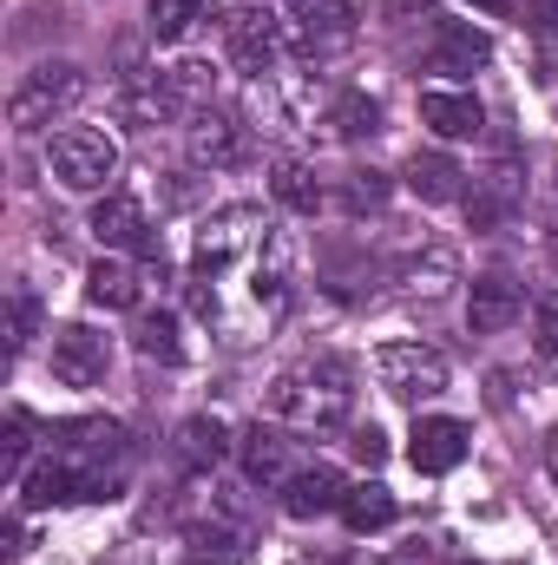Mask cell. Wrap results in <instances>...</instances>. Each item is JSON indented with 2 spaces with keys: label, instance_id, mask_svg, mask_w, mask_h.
I'll return each instance as SVG.
<instances>
[{
  "label": "cell",
  "instance_id": "6da1fadb",
  "mask_svg": "<svg viewBox=\"0 0 558 565\" xmlns=\"http://www.w3.org/2000/svg\"><path fill=\"white\" fill-rule=\"evenodd\" d=\"M289 264H296V250L264 211L237 204V211L204 217V231H197V282H191L197 316L224 335V322L237 309V289H244V342L270 335L282 322V309H289Z\"/></svg>",
  "mask_w": 558,
  "mask_h": 565
},
{
  "label": "cell",
  "instance_id": "7a4b0ae2",
  "mask_svg": "<svg viewBox=\"0 0 558 565\" xmlns=\"http://www.w3.org/2000/svg\"><path fill=\"white\" fill-rule=\"evenodd\" d=\"M53 460L66 467L73 500H106V493H119V480L132 467V434L119 422H66Z\"/></svg>",
  "mask_w": 558,
  "mask_h": 565
},
{
  "label": "cell",
  "instance_id": "3957f363",
  "mask_svg": "<svg viewBox=\"0 0 558 565\" xmlns=\"http://www.w3.org/2000/svg\"><path fill=\"white\" fill-rule=\"evenodd\" d=\"M355 369L342 362V355H322V362H309V369H296V375H277V388H270V408L289 415V422H315V427H335L348 415V402H355Z\"/></svg>",
  "mask_w": 558,
  "mask_h": 565
},
{
  "label": "cell",
  "instance_id": "277c9868",
  "mask_svg": "<svg viewBox=\"0 0 558 565\" xmlns=\"http://www.w3.org/2000/svg\"><path fill=\"white\" fill-rule=\"evenodd\" d=\"M86 99V73L79 66H40V73H26L20 86H13V99H7V119H13V132H46L66 106H79Z\"/></svg>",
  "mask_w": 558,
  "mask_h": 565
},
{
  "label": "cell",
  "instance_id": "5b68a950",
  "mask_svg": "<svg viewBox=\"0 0 558 565\" xmlns=\"http://www.w3.org/2000/svg\"><path fill=\"white\" fill-rule=\"evenodd\" d=\"M375 382L395 402H433V395H447V355L427 349V342H382L375 349Z\"/></svg>",
  "mask_w": 558,
  "mask_h": 565
},
{
  "label": "cell",
  "instance_id": "8992f818",
  "mask_svg": "<svg viewBox=\"0 0 558 565\" xmlns=\"http://www.w3.org/2000/svg\"><path fill=\"white\" fill-rule=\"evenodd\" d=\"M46 164H53V178L66 191H99L119 171V145L106 139V132H93V126H66L46 145Z\"/></svg>",
  "mask_w": 558,
  "mask_h": 565
},
{
  "label": "cell",
  "instance_id": "52a82bcc",
  "mask_svg": "<svg viewBox=\"0 0 558 565\" xmlns=\"http://www.w3.org/2000/svg\"><path fill=\"white\" fill-rule=\"evenodd\" d=\"M224 46H230V60L244 66V73H270L282 53V26L270 7H237L230 20H224Z\"/></svg>",
  "mask_w": 558,
  "mask_h": 565
},
{
  "label": "cell",
  "instance_id": "ba28073f",
  "mask_svg": "<svg viewBox=\"0 0 558 565\" xmlns=\"http://www.w3.org/2000/svg\"><path fill=\"white\" fill-rule=\"evenodd\" d=\"M106 362H112V349H106L99 329H86V322L53 329V375H60L66 388H93V382L106 375Z\"/></svg>",
  "mask_w": 558,
  "mask_h": 565
},
{
  "label": "cell",
  "instance_id": "9c48e42d",
  "mask_svg": "<svg viewBox=\"0 0 558 565\" xmlns=\"http://www.w3.org/2000/svg\"><path fill=\"white\" fill-rule=\"evenodd\" d=\"M302 53H342L355 40V0H296Z\"/></svg>",
  "mask_w": 558,
  "mask_h": 565
},
{
  "label": "cell",
  "instance_id": "30bf717a",
  "mask_svg": "<svg viewBox=\"0 0 558 565\" xmlns=\"http://www.w3.org/2000/svg\"><path fill=\"white\" fill-rule=\"evenodd\" d=\"M342 493H348V480L335 467H302V473L282 480V513L289 520H322V513H342Z\"/></svg>",
  "mask_w": 558,
  "mask_h": 565
},
{
  "label": "cell",
  "instance_id": "8fae6325",
  "mask_svg": "<svg viewBox=\"0 0 558 565\" xmlns=\"http://www.w3.org/2000/svg\"><path fill=\"white\" fill-rule=\"evenodd\" d=\"M408 460H415V473H453V467L466 460V422L427 415V422L408 434Z\"/></svg>",
  "mask_w": 558,
  "mask_h": 565
},
{
  "label": "cell",
  "instance_id": "7c38bea8",
  "mask_svg": "<svg viewBox=\"0 0 558 565\" xmlns=\"http://www.w3.org/2000/svg\"><path fill=\"white\" fill-rule=\"evenodd\" d=\"M519 309H526L519 282L493 270V277L473 282V296H466V329H473V335H500V329H513V322H519Z\"/></svg>",
  "mask_w": 558,
  "mask_h": 565
},
{
  "label": "cell",
  "instance_id": "4fadbf2b",
  "mask_svg": "<svg viewBox=\"0 0 558 565\" xmlns=\"http://www.w3.org/2000/svg\"><path fill=\"white\" fill-rule=\"evenodd\" d=\"M493 60V40L466 20H440L433 26V46H427V73H473Z\"/></svg>",
  "mask_w": 558,
  "mask_h": 565
},
{
  "label": "cell",
  "instance_id": "5bb4252c",
  "mask_svg": "<svg viewBox=\"0 0 558 565\" xmlns=\"http://www.w3.org/2000/svg\"><path fill=\"white\" fill-rule=\"evenodd\" d=\"M191 158L211 164V171L244 164V158H250V126H237V119H224V113H204V119L191 126Z\"/></svg>",
  "mask_w": 558,
  "mask_h": 565
},
{
  "label": "cell",
  "instance_id": "9a60e30c",
  "mask_svg": "<svg viewBox=\"0 0 558 565\" xmlns=\"http://www.w3.org/2000/svg\"><path fill=\"white\" fill-rule=\"evenodd\" d=\"M93 237H99V244H112V250H144V237H151L144 204L132 198V191L99 198V211H93Z\"/></svg>",
  "mask_w": 558,
  "mask_h": 565
},
{
  "label": "cell",
  "instance_id": "2e32d148",
  "mask_svg": "<svg viewBox=\"0 0 558 565\" xmlns=\"http://www.w3.org/2000/svg\"><path fill=\"white\" fill-rule=\"evenodd\" d=\"M408 191L420 204H453V198H466V171L447 151H415L408 158Z\"/></svg>",
  "mask_w": 558,
  "mask_h": 565
},
{
  "label": "cell",
  "instance_id": "e0dca14e",
  "mask_svg": "<svg viewBox=\"0 0 558 565\" xmlns=\"http://www.w3.org/2000/svg\"><path fill=\"white\" fill-rule=\"evenodd\" d=\"M420 119L440 132V139H473L480 126H486V113H480V99L473 93H420Z\"/></svg>",
  "mask_w": 558,
  "mask_h": 565
},
{
  "label": "cell",
  "instance_id": "ac0fdd59",
  "mask_svg": "<svg viewBox=\"0 0 558 565\" xmlns=\"http://www.w3.org/2000/svg\"><path fill=\"white\" fill-rule=\"evenodd\" d=\"M119 106L144 119V126H158V119H171V113H184V99L171 93V79L164 73H126V86H119Z\"/></svg>",
  "mask_w": 558,
  "mask_h": 565
},
{
  "label": "cell",
  "instance_id": "d6986e66",
  "mask_svg": "<svg viewBox=\"0 0 558 565\" xmlns=\"http://www.w3.org/2000/svg\"><path fill=\"white\" fill-rule=\"evenodd\" d=\"M342 520H348V533H382L395 520V493L382 480H362V487L342 493Z\"/></svg>",
  "mask_w": 558,
  "mask_h": 565
},
{
  "label": "cell",
  "instance_id": "ffe728a7",
  "mask_svg": "<svg viewBox=\"0 0 558 565\" xmlns=\"http://www.w3.org/2000/svg\"><path fill=\"white\" fill-rule=\"evenodd\" d=\"M86 296H93L99 309H132V302H139V270H132L126 257H99L93 277H86Z\"/></svg>",
  "mask_w": 558,
  "mask_h": 565
},
{
  "label": "cell",
  "instance_id": "44dd1931",
  "mask_svg": "<svg viewBox=\"0 0 558 565\" xmlns=\"http://www.w3.org/2000/svg\"><path fill=\"white\" fill-rule=\"evenodd\" d=\"M282 467H289V440H282L277 427H250L244 434V473L257 480V487H270V480H282Z\"/></svg>",
  "mask_w": 558,
  "mask_h": 565
},
{
  "label": "cell",
  "instance_id": "7402d4cb",
  "mask_svg": "<svg viewBox=\"0 0 558 565\" xmlns=\"http://www.w3.org/2000/svg\"><path fill=\"white\" fill-rule=\"evenodd\" d=\"M513 198H519V178H513V164H500V171H486V184L466 198V217H473V231H486V224H500L506 211H513Z\"/></svg>",
  "mask_w": 558,
  "mask_h": 565
},
{
  "label": "cell",
  "instance_id": "603a6c76",
  "mask_svg": "<svg viewBox=\"0 0 558 565\" xmlns=\"http://www.w3.org/2000/svg\"><path fill=\"white\" fill-rule=\"evenodd\" d=\"M178 454H184V467H217L230 454V434H224V422H211V415H191V422L178 427Z\"/></svg>",
  "mask_w": 558,
  "mask_h": 565
},
{
  "label": "cell",
  "instance_id": "cb8c5ba5",
  "mask_svg": "<svg viewBox=\"0 0 558 565\" xmlns=\"http://www.w3.org/2000/svg\"><path fill=\"white\" fill-rule=\"evenodd\" d=\"M204 20V0H151V40H184Z\"/></svg>",
  "mask_w": 558,
  "mask_h": 565
},
{
  "label": "cell",
  "instance_id": "d4e9b609",
  "mask_svg": "<svg viewBox=\"0 0 558 565\" xmlns=\"http://www.w3.org/2000/svg\"><path fill=\"white\" fill-rule=\"evenodd\" d=\"M277 198L289 204V211H315V204H322V184H315L309 164L289 158V164H277Z\"/></svg>",
  "mask_w": 558,
  "mask_h": 565
},
{
  "label": "cell",
  "instance_id": "484cf974",
  "mask_svg": "<svg viewBox=\"0 0 558 565\" xmlns=\"http://www.w3.org/2000/svg\"><path fill=\"white\" fill-rule=\"evenodd\" d=\"M335 132H342V139H375V132H382V106H375L368 93H348V99L335 106Z\"/></svg>",
  "mask_w": 558,
  "mask_h": 565
},
{
  "label": "cell",
  "instance_id": "4316f807",
  "mask_svg": "<svg viewBox=\"0 0 558 565\" xmlns=\"http://www.w3.org/2000/svg\"><path fill=\"white\" fill-rule=\"evenodd\" d=\"M33 329H40V302H33V289H13V302H7V349L20 355L33 342Z\"/></svg>",
  "mask_w": 558,
  "mask_h": 565
},
{
  "label": "cell",
  "instance_id": "83f0119b",
  "mask_svg": "<svg viewBox=\"0 0 558 565\" xmlns=\"http://www.w3.org/2000/svg\"><path fill=\"white\" fill-rule=\"evenodd\" d=\"M53 500H73V480L60 460H46L40 473H26V507H53Z\"/></svg>",
  "mask_w": 558,
  "mask_h": 565
},
{
  "label": "cell",
  "instance_id": "f1b7e54d",
  "mask_svg": "<svg viewBox=\"0 0 558 565\" xmlns=\"http://www.w3.org/2000/svg\"><path fill=\"white\" fill-rule=\"evenodd\" d=\"M139 349L144 355H158V362H184V342H178V322H171V316H151V322H144Z\"/></svg>",
  "mask_w": 558,
  "mask_h": 565
},
{
  "label": "cell",
  "instance_id": "f546056e",
  "mask_svg": "<svg viewBox=\"0 0 558 565\" xmlns=\"http://www.w3.org/2000/svg\"><path fill=\"white\" fill-rule=\"evenodd\" d=\"M26 454H33V415L13 408V415H7V480L26 473Z\"/></svg>",
  "mask_w": 558,
  "mask_h": 565
},
{
  "label": "cell",
  "instance_id": "4dcf8cb0",
  "mask_svg": "<svg viewBox=\"0 0 558 565\" xmlns=\"http://www.w3.org/2000/svg\"><path fill=\"white\" fill-rule=\"evenodd\" d=\"M197 559L237 565L244 559V533H230V526H197Z\"/></svg>",
  "mask_w": 558,
  "mask_h": 565
},
{
  "label": "cell",
  "instance_id": "1f68e13d",
  "mask_svg": "<svg viewBox=\"0 0 558 565\" xmlns=\"http://www.w3.org/2000/svg\"><path fill=\"white\" fill-rule=\"evenodd\" d=\"M382 198H388V178L382 171H355L348 178V211H375Z\"/></svg>",
  "mask_w": 558,
  "mask_h": 565
},
{
  "label": "cell",
  "instance_id": "d6a6232c",
  "mask_svg": "<svg viewBox=\"0 0 558 565\" xmlns=\"http://www.w3.org/2000/svg\"><path fill=\"white\" fill-rule=\"evenodd\" d=\"M533 329H539V349L558 362V296H539V309H533Z\"/></svg>",
  "mask_w": 558,
  "mask_h": 565
},
{
  "label": "cell",
  "instance_id": "836d02e7",
  "mask_svg": "<svg viewBox=\"0 0 558 565\" xmlns=\"http://www.w3.org/2000/svg\"><path fill=\"white\" fill-rule=\"evenodd\" d=\"M355 454H362V460L375 467V460L388 454V440H382V427H355Z\"/></svg>",
  "mask_w": 558,
  "mask_h": 565
},
{
  "label": "cell",
  "instance_id": "e575fe53",
  "mask_svg": "<svg viewBox=\"0 0 558 565\" xmlns=\"http://www.w3.org/2000/svg\"><path fill=\"white\" fill-rule=\"evenodd\" d=\"M533 26H539L546 40H558V0H533Z\"/></svg>",
  "mask_w": 558,
  "mask_h": 565
},
{
  "label": "cell",
  "instance_id": "d590c367",
  "mask_svg": "<svg viewBox=\"0 0 558 565\" xmlns=\"http://www.w3.org/2000/svg\"><path fill=\"white\" fill-rule=\"evenodd\" d=\"M466 7H480V13H493V20H506V13H513V0H466Z\"/></svg>",
  "mask_w": 558,
  "mask_h": 565
},
{
  "label": "cell",
  "instance_id": "8d00e7d4",
  "mask_svg": "<svg viewBox=\"0 0 558 565\" xmlns=\"http://www.w3.org/2000/svg\"><path fill=\"white\" fill-rule=\"evenodd\" d=\"M546 473H552V480H558V427H552V434H546Z\"/></svg>",
  "mask_w": 558,
  "mask_h": 565
},
{
  "label": "cell",
  "instance_id": "74e56055",
  "mask_svg": "<svg viewBox=\"0 0 558 565\" xmlns=\"http://www.w3.org/2000/svg\"><path fill=\"white\" fill-rule=\"evenodd\" d=\"M552 264H558V231H552Z\"/></svg>",
  "mask_w": 558,
  "mask_h": 565
}]
</instances>
